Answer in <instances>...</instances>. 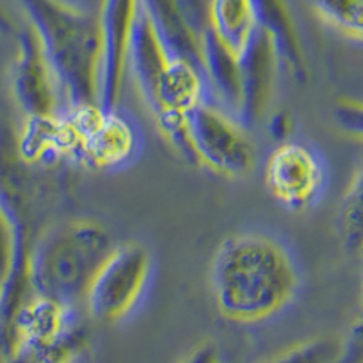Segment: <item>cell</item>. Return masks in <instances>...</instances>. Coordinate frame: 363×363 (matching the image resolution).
<instances>
[{
	"label": "cell",
	"instance_id": "obj_9",
	"mask_svg": "<svg viewBox=\"0 0 363 363\" xmlns=\"http://www.w3.org/2000/svg\"><path fill=\"white\" fill-rule=\"evenodd\" d=\"M140 0H100L96 17L100 28L99 104L106 109L118 108L125 79L128 45Z\"/></svg>",
	"mask_w": 363,
	"mask_h": 363
},
{
	"label": "cell",
	"instance_id": "obj_15",
	"mask_svg": "<svg viewBox=\"0 0 363 363\" xmlns=\"http://www.w3.org/2000/svg\"><path fill=\"white\" fill-rule=\"evenodd\" d=\"M320 21L347 40L362 42L363 0H307Z\"/></svg>",
	"mask_w": 363,
	"mask_h": 363
},
{
	"label": "cell",
	"instance_id": "obj_5",
	"mask_svg": "<svg viewBox=\"0 0 363 363\" xmlns=\"http://www.w3.org/2000/svg\"><path fill=\"white\" fill-rule=\"evenodd\" d=\"M151 271L153 258L145 245L135 240L115 244L87 285V313L104 323L128 316L145 293Z\"/></svg>",
	"mask_w": 363,
	"mask_h": 363
},
{
	"label": "cell",
	"instance_id": "obj_6",
	"mask_svg": "<svg viewBox=\"0 0 363 363\" xmlns=\"http://www.w3.org/2000/svg\"><path fill=\"white\" fill-rule=\"evenodd\" d=\"M62 109L73 138L71 160L102 171L118 169L133 160L138 151V133L118 108L82 104L62 106Z\"/></svg>",
	"mask_w": 363,
	"mask_h": 363
},
{
	"label": "cell",
	"instance_id": "obj_8",
	"mask_svg": "<svg viewBox=\"0 0 363 363\" xmlns=\"http://www.w3.org/2000/svg\"><path fill=\"white\" fill-rule=\"evenodd\" d=\"M17 57L13 60V95L26 118H45L62 109L57 79L31 29H18Z\"/></svg>",
	"mask_w": 363,
	"mask_h": 363
},
{
	"label": "cell",
	"instance_id": "obj_18",
	"mask_svg": "<svg viewBox=\"0 0 363 363\" xmlns=\"http://www.w3.org/2000/svg\"><path fill=\"white\" fill-rule=\"evenodd\" d=\"M335 116L338 128L343 129L356 140L362 138L363 133V106L362 102L352 99H338L335 104Z\"/></svg>",
	"mask_w": 363,
	"mask_h": 363
},
{
	"label": "cell",
	"instance_id": "obj_21",
	"mask_svg": "<svg viewBox=\"0 0 363 363\" xmlns=\"http://www.w3.org/2000/svg\"><path fill=\"white\" fill-rule=\"evenodd\" d=\"M18 29L21 28L17 26L15 18L11 17V13L0 2V33L8 35V37H15L18 33Z\"/></svg>",
	"mask_w": 363,
	"mask_h": 363
},
{
	"label": "cell",
	"instance_id": "obj_19",
	"mask_svg": "<svg viewBox=\"0 0 363 363\" xmlns=\"http://www.w3.org/2000/svg\"><path fill=\"white\" fill-rule=\"evenodd\" d=\"M182 363H222L218 347L213 342L200 343Z\"/></svg>",
	"mask_w": 363,
	"mask_h": 363
},
{
	"label": "cell",
	"instance_id": "obj_10",
	"mask_svg": "<svg viewBox=\"0 0 363 363\" xmlns=\"http://www.w3.org/2000/svg\"><path fill=\"white\" fill-rule=\"evenodd\" d=\"M240 104L236 120L244 128H252L262 120L271 102L278 71V55L271 37L258 28L238 55Z\"/></svg>",
	"mask_w": 363,
	"mask_h": 363
},
{
	"label": "cell",
	"instance_id": "obj_16",
	"mask_svg": "<svg viewBox=\"0 0 363 363\" xmlns=\"http://www.w3.org/2000/svg\"><path fill=\"white\" fill-rule=\"evenodd\" d=\"M342 345L333 338H316L291 347L267 363H335Z\"/></svg>",
	"mask_w": 363,
	"mask_h": 363
},
{
	"label": "cell",
	"instance_id": "obj_2",
	"mask_svg": "<svg viewBox=\"0 0 363 363\" xmlns=\"http://www.w3.org/2000/svg\"><path fill=\"white\" fill-rule=\"evenodd\" d=\"M44 51L64 106L99 104L100 28L96 11L58 0H18Z\"/></svg>",
	"mask_w": 363,
	"mask_h": 363
},
{
	"label": "cell",
	"instance_id": "obj_14",
	"mask_svg": "<svg viewBox=\"0 0 363 363\" xmlns=\"http://www.w3.org/2000/svg\"><path fill=\"white\" fill-rule=\"evenodd\" d=\"M362 171L356 169L343 193L336 218L343 249L352 258L362 255Z\"/></svg>",
	"mask_w": 363,
	"mask_h": 363
},
{
	"label": "cell",
	"instance_id": "obj_11",
	"mask_svg": "<svg viewBox=\"0 0 363 363\" xmlns=\"http://www.w3.org/2000/svg\"><path fill=\"white\" fill-rule=\"evenodd\" d=\"M252 2H255L258 28L264 29L271 37L280 64L287 67L294 80L303 82L307 77L306 57L293 15L285 0H252Z\"/></svg>",
	"mask_w": 363,
	"mask_h": 363
},
{
	"label": "cell",
	"instance_id": "obj_7",
	"mask_svg": "<svg viewBox=\"0 0 363 363\" xmlns=\"http://www.w3.org/2000/svg\"><path fill=\"white\" fill-rule=\"evenodd\" d=\"M264 184L274 202L301 213L322 199L327 186L325 164L309 144L281 140L265 158Z\"/></svg>",
	"mask_w": 363,
	"mask_h": 363
},
{
	"label": "cell",
	"instance_id": "obj_22",
	"mask_svg": "<svg viewBox=\"0 0 363 363\" xmlns=\"http://www.w3.org/2000/svg\"><path fill=\"white\" fill-rule=\"evenodd\" d=\"M58 2H62V4L73 6V8L79 9H86V11H96L99 9L100 0H58Z\"/></svg>",
	"mask_w": 363,
	"mask_h": 363
},
{
	"label": "cell",
	"instance_id": "obj_12",
	"mask_svg": "<svg viewBox=\"0 0 363 363\" xmlns=\"http://www.w3.org/2000/svg\"><path fill=\"white\" fill-rule=\"evenodd\" d=\"M202 69L211 102L236 118L240 104L238 55L220 44L209 31L202 35Z\"/></svg>",
	"mask_w": 363,
	"mask_h": 363
},
{
	"label": "cell",
	"instance_id": "obj_13",
	"mask_svg": "<svg viewBox=\"0 0 363 363\" xmlns=\"http://www.w3.org/2000/svg\"><path fill=\"white\" fill-rule=\"evenodd\" d=\"M206 26L220 44L240 55L255 31L256 22L252 0H207Z\"/></svg>",
	"mask_w": 363,
	"mask_h": 363
},
{
	"label": "cell",
	"instance_id": "obj_1",
	"mask_svg": "<svg viewBox=\"0 0 363 363\" xmlns=\"http://www.w3.org/2000/svg\"><path fill=\"white\" fill-rule=\"evenodd\" d=\"M216 311L235 323H260L296 298L300 271L280 240L258 231L227 235L209 269Z\"/></svg>",
	"mask_w": 363,
	"mask_h": 363
},
{
	"label": "cell",
	"instance_id": "obj_20",
	"mask_svg": "<svg viewBox=\"0 0 363 363\" xmlns=\"http://www.w3.org/2000/svg\"><path fill=\"white\" fill-rule=\"evenodd\" d=\"M291 131V118L287 113H278L271 118L269 122V133L272 135V138H278V140H287L285 136Z\"/></svg>",
	"mask_w": 363,
	"mask_h": 363
},
{
	"label": "cell",
	"instance_id": "obj_3",
	"mask_svg": "<svg viewBox=\"0 0 363 363\" xmlns=\"http://www.w3.org/2000/svg\"><path fill=\"white\" fill-rule=\"evenodd\" d=\"M115 245L111 233L93 218L62 222L29 251V281L37 294L74 307Z\"/></svg>",
	"mask_w": 363,
	"mask_h": 363
},
{
	"label": "cell",
	"instance_id": "obj_4",
	"mask_svg": "<svg viewBox=\"0 0 363 363\" xmlns=\"http://www.w3.org/2000/svg\"><path fill=\"white\" fill-rule=\"evenodd\" d=\"M189 162L227 178L247 177L256 165V145L247 128L213 102L199 104L186 116Z\"/></svg>",
	"mask_w": 363,
	"mask_h": 363
},
{
	"label": "cell",
	"instance_id": "obj_17",
	"mask_svg": "<svg viewBox=\"0 0 363 363\" xmlns=\"http://www.w3.org/2000/svg\"><path fill=\"white\" fill-rule=\"evenodd\" d=\"M26 233H28V225L24 222V216H11L4 200L0 199V280L6 277V272L11 267L18 240Z\"/></svg>",
	"mask_w": 363,
	"mask_h": 363
}]
</instances>
